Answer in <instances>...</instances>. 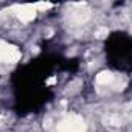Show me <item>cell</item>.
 <instances>
[{"instance_id":"277c9868","label":"cell","mask_w":132,"mask_h":132,"mask_svg":"<svg viewBox=\"0 0 132 132\" xmlns=\"http://www.w3.org/2000/svg\"><path fill=\"white\" fill-rule=\"evenodd\" d=\"M113 81H115V75L110 73V72H103L96 76V82L101 84V86H110Z\"/></svg>"},{"instance_id":"7a4b0ae2","label":"cell","mask_w":132,"mask_h":132,"mask_svg":"<svg viewBox=\"0 0 132 132\" xmlns=\"http://www.w3.org/2000/svg\"><path fill=\"white\" fill-rule=\"evenodd\" d=\"M20 57V53L16 47L8 45L0 40V62H16Z\"/></svg>"},{"instance_id":"5b68a950","label":"cell","mask_w":132,"mask_h":132,"mask_svg":"<svg viewBox=\"0 0 132 132\" xmlns=\"http://www.w3.org/2000/svg\"><path fill=\"white\" fill-rule=\"evenodd\" d=\"M107 34H109L107 27H100V28L95 31V37H96V39H104V37H107Z\"/></svg>"},{"instance_id":"3957f363","label":"cell","mask_w":132,"mask_h":132,"mask_svg":"<svg viewBox=\"0 0 132 132\" xmlns=\"http://www.w3.org/2000/svg\"><path fill=\"white\" fill-rule=\"evenodd\" d=\"M17 10V17L22 20V22H30L36 17V6H31V5H23V6H19L16 8Z\"/></svg>"},{"instance_id":"6da1fadb","label":"cell","mask_w":132,"mask_h":132,"mask_svg":"<svg viewBox=\"0 0 132 132\" xmlns=\"http://www.w3.org/2000/svg\"><path fill=\"white\" fill-rule=\"evenodd\" d=\"M59 132H86V126L79 117L72 115L69 118H65L64 121H61Z\"/></svg>"}]
</instances>
